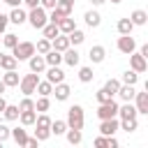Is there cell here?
Wrapping results in <instances>:
<instances>
[{"instance_id": "obj_39", "label": "cell", "mask_w": 148, "mask_h": 148, "mask_svg": "<svg viewBox=\"0 0 148 148\" xmlns=\"http://www.w3.org/2000/svg\"><path fill=\"white\" fill-rule=\"evenodd\" d=\"M18 111H35V102L30 99V95H25V97L21 99V104H18Z\"/></svg>"}, {"instance_id": "obj_59", "label": "cell", "mask_w": 148, "mask_h": 148, "mask_svg": "<svg viewBox=\"0 0 148 148\" xmlns=\"http://www.w3.org/2000/svg\"><path fill=\"white\" fill-rule=\"evenodd\" d=\"M0 56H2V53H0Z\"/></svg>"}, {"instance_id": "obj_10", "label": "cell", "mask_w": 148, "mask_h": 148, "mask_svg": "<svg viewBox=\"0 0 148 148\" xmlns=\"http://www.w3.org/2000/svg\"><path fill=\"white\" fill-rule=\"evenodd\" d=\"M118 132V120L116 118H106V120H102V125H99V134H104V136H113Z\"/></svg>"}, {"instance_id": "obj_25", "label": "cell", "mask_w": 148, "mask_h": 148, "mask_svg": "<svg viewBox=\"0 0 148 148\" xmlns=\"http://www.w3.org/2000/svg\"><path fill=\"white\" fill-rule=\"evenodd\" d=\"M116 28H118V32H120V35H132V30H134V23H132L130 18H120Z\"/></svg>"}, {"instance_id": "obj_41", "label": "cell", "mask_w": 148, "mask_h": 148, "mask_svg": "<svg viewBox=\"0 0 148 148\" xmlns=\"http://www.w3.org/2000/svg\"><path fill=\"white\" fill-rule=\"evenodd\" d=\"M35 127H51V118H49L46 113H39V116L35 118Z\"/></svg>"}, {"instance_id": "obj_57", "label": "cell", "mask_w": 148, "mask_h": 148, "mask_svg": "<svg viewBox=\"0 0 148 148\" xmlns=\"http://www.w3.org/2000/svg\"><path fill=\"white\" fill-rule=\"evenodd\" d=\"M111 2H113V5H118V2H123V0H111Z\"/></svg>"}, {"instance_id": "obj_48", "label": "cell", "mask_w": 148, "mask_h": 148, "mask_svg": "<svg viewBox=\"0 0 148 148\" xmlns=\"http://www.w3.org/2000/svg\"><path fill=\"white\" fill-rule=\"evenodd\" d=\"M58 5V0H39V7H44V9H53Z\"/></svg>"}, {"instance_id": "obj_35", "label": "cell", "mask_w": 148, "mask_h": 148, "mask_svg": "<svg viewBox=\"0 0 148 148\" xmlns=\"http://www.w3.org/2000/svg\"><path fill=\"white\" fill-rule=\"evenodd\" d=\"M92 76H95V74H92L90 67H81V69H79V81H81V83H90Z\"/></svg>"}, {"instance_id": "obj_37", "label": "cell", "mask_w": 148, "mask_h": 148, "mask_svg": "<svg viewBox=\"0 0 148 148\" xmlns=\"http://www.w3.org/2000/svg\"><path fill=\"white\" fill-rule=\"evenodd\" d=\"M136 81H139V74H136L134 69H127V72L123 74V83H130V86H136Z\"/></svg>"}, {"instance_id": "obj_38", "label": "cell", "mask_w": 148, "mask_h": 148, "mask_svg": "<svg viewBox=\"0 0 148 148\" xmlns=\"http://www.w3.org/2000/svg\"><path fill=\"white\" fill-rule=\"evenodd\" d=\"M2 44H5L7 49H12V46L18 44V37H16L14 32H7V35H2Z\"/></svg>"}, {"instance_id": "obj_23", "label": "cell", "mask_w": 148, "mask_h": 148, "mask_svg": "<svg viewBox=\"0 0 148 148\" xmlns=\"http://www.w3.org/2000/svg\"><path fill=\"white\" fill-rule=\"evenodd\" d=\"M130 21H132L134 25H146V21H148V14H146L143 9H134V12L130 14Z\"/></svg>"}, {"instance_id": "obj_1", "label": "cell", "mask_w": 148, "mask_h": 148, "mask_svg": "<svg viewBox=\"0 0 148 148\" xmlns=\"http://www.w3.org/2000/svg\"><path fill=\"white\" fill-rule=\"evenodd\" d=\"M28 23L35 28V30H42L46 23H49V16H46V9L44 7H30V12H28Z\"/></svg>"}, {"instance_id": "obj_50", "label": "cell", "mask_w": 148, "mask_h": 148, "mask_svg": "<svg viewBox=\"0 0 148 148\" xmlns=\"http://www.w3.org/2000/svg\"><path fill=\"white\" fill-rule=\"evenodd\" d=\"M2 2H7L9 7H21V2H23V0H2Z\"/></svg>"}, {"instance_id": "obj_51", "label": "cell", "mask_w": 148, "mask_h": 148, "mask_svg": "<svg viewBox=\"0 0 148 148\" xmlns=\"http://www.w3.org/2000/svg\"><path fill=\"white\" fill-rule=\"evenodd\" d=\"M106 148H118V141H116L113 136H109V143H106Z\"/></svg>"}, {"instance_id": "obj_14", "label": "cell", "mask_w": 148, "mask_h": 148, "mask_svg": "<svg viewBox=\"0 0 148 148\" xmlns=\"http://www.w3.org/2000/svg\"><path fill=\"white\" fill-rule=\"evenodd\" d=\"M25 21H28V14H25L21 7H12V12H9V23L21 25V23H25Z\"/></svg>"}, {"instance_id": "obj_4", "label": "cell", "mask_w": 148, "mask_h": 148, "mask_svg": "<svg viewBox=\"0 0 148 148\" xmlns=\"http://www.w3.org/2000/svg\"><path fill=\"white\" fill-rule=\"evenodd\" d=\"M37 81H39V74H35V72L25 74V76L18 81L21 92H23V95H32V92H35V88H37Z\"/></svg>"}, {"instance_id": "obj_29", "label": "cell", "mask_w": 148, "mask_h": 148, "mask_svg": "<svg viewBox=\"0 0 148 148\" xmlns=\"http://www.w3.org/2000/svg\"><path fill=\"white\" fill-rule=\"evenodd\" d=\"M67 141L72 143V146H76V143H81V139H83V134H81V130H74V127H67Z\"/></svg>"}, {"instance_id": "obj_18", "label": "cell", "mask_w": 148, "mask_h": 148, "mask_svg": "<svg viewBox=\"0 0 148 148\" xmlns=\"http://www.w3.org/2000/svg\"><path fill=\"white\" fill-rule=\"evenodd\" d=\"M83 18H86V25H88V28H97V25L102 23L99 12H95V9H88V12L83 14Z\"/></svg>"}, {"instance_id": "obj_27", "label": "cell", "mask_w": 148, "mask_h": 148, "mask_svg": "<svg viewBox=\"0 0 148 148\" xmlns=\"http://www.w3.org/2000/svg\"><path fill=\"white\" fill-rule=\"evenodd\" d=\"M18 118H21V125H23V127H28V125H35L37 111H21V113H18Z\"/></svg>"}, {"instance_id": "obj_16", "label": "cell", "mask_w": 148, "mask_h": 148, "mask_svg": "<svg viewBox=\"0 0 148 148\" xmlns=\"http://www.w3.org/2000/svg\"><path fill=\"white\" fill-rule=\"evenodd\" d=\"M134 92H136L134 86H130V83H120V88H118L116 95H120L123 102H132V99H134Z\"/></svg>"}, {"instance_id": "obj_45", "label": "cell", "mask_w": 148, "mask_h": 148, "mask_svg": "<svg viewBox=\"0 0 148 148\" xmlns=\"http://www.w3.org/2000/svg\"><path fill=\"white\" fill-rule=\"evenodd\" d=\"M92 143H95V148H106V143H109V136L99 134V136H97V139H95Z\"/></svg>"}, {"instance_id": "obj_58", "label": "cell", "mask_w": 148, "mask_h": 148, "mask_svg": "<svg viewBox=\"0 0 148 148\" xmlns=\"http://www.w3.org/2000/svg\"><path fill=\"white\" fill-rule=\"evenodd\" d=\"M0 44H2V37H0Z\"/></svg>"}, {"instance_id": "obj_43", "label": "cell", "mask_w": 148, "mask_h": 148, "mask_svg": "<svg viewBox=\"0 0 148 148\" xmlns=\"http://www.w3.org/2000/svg\"><path fill=\"white\" fill-rule=\"evenodd\" d=\"M56 7H60V9H65L69 16H72V12H74V0H58V5Z\"/></svg>"}, {"instance_id": "obj_46", "label": "cell", "mask_w": 148, "mask_h": 148, "mask_svg": "<svg viewBox=\"0 0 148 148\" xmlns=\"http://www.w3.org/2000/svg\"><path fill=\"white\" fill-rule=\"evenodd\" d=\"M9 132H12V130H9L7 125H0V141H2V143L9 139Z\"/></svg>"}, {"instance_id": "obj_22", "label": "cell", "mask_w": 148, "mask_h": 148, "mask_svg": "<svg viewBox=\"0 0 148 148\" xmlns=\"http://www.w3.org/2000/svg\"><path fill=\"white\" fill-rule=\"evenodd\" d=\"M9 136L16 141V146H25V141H28V134H25L23 127H14V130L9 132Z\"/></svg>"}, {"instance_id": "obj_26", "label": "cell", "mask_w": 148, "mask_h": 148, "mask_svg": "<svg viewBox=\"0 0 148 148\" xmlns=\"http://www.w3.org/2000/svg\"><path fill=\"white\" fill-rule=\"evenodd\" d=\"M67 39H69V46H79V44H83V39H86V35L81 32V30H72L69 35H67Z\"/></svg>"}, {"instance_id": "obj_30", "label": "cell", "mask_w": 148, "mask_h": 148, "mask_svg": "<svg viewBox=\"0 0 148 148\" xmlns=\"http://www.w3.org/2000/svg\"><path fill=\"white\" fill-rule=\"evenodd\" d=\"M16 62H18V60H16L14 56H5V53L0 56V67H2V69H16Z\"/></svg>"}, {"instance_id": "obj_19", "label": "cell", "mask_w": 148, "mask_h": 148, "mask_svg": "<svg viewBox=\"0 0 148 148\" xmlns=\"http://www.w3.org/2000/svg\"><path fill=\"white\" fill-rule=\"evenodd\" d=\"M56 25H58V30H60L62 35H69V32L76 28V23H74V18H72V16H65V18H60Z\"/></svg>"}, {"instance_id": "obj_54", "label": "cell", "mask_w": 148, "mask_h": 148, "mask_svg": "<svg viewBox=\"0 0 148 148\" xmlns=\"http://www.w3.org/2000/svg\"><path fill=\"white\" fill-rule=\"evenodd\" d=\"M5 106H7V102H5V97H2V95H0V113H2V111H5Z\"/></svg>"}, {"instance_id": "obj_52", "label": "cell", "mask_w": 148, "mask_h": 148, "mask_svg": "<svg viewBox=\"0 0 148 148\" xmlns=\"http://www.w3.org/2000/svg\"><path fill=\"white\" fill-rule=\"evenodd\" d=\"M139 53H141V56H143V58H148V44H143V46H141V49H139Z\"/></svg>"}, {"instance_id": "obj_40", "label": "cell", "mask_w": 148, "mask_h": 148, "mask_svg": "<svg viewBox=\"0 0 148 148\" xmlns=\"http://www.w3.org/2000/svg\"><path fill=\"white\" fill-rule=\"evenodd\" d=\"M95 97H97V102H99V104H102V102H109V99H113V92H109V90H106V88H99V90H97V95H95Z\"/></svg>"}, {"instance_id": "obj_11", "label": "cell", "mask_w": 148, "mask_h": 148, "mask_svg": "<svg viewBox=\"0 0 148 148\" xmlns=\"http://www.w3.org/2000/svg\"><path fill=\"white\" fill-rule=\"evenodd\" d=\"M79 60H81V56H79V51H76V49L67 46V49L62 51V62H67L69 67H76V65H79Z\"/></svg>"}, {"instance_id": "obj_33", "label": "cell", "mask_w": 148, "mask_h": 148, "mask_svg": "<svg viewBox=\"0 0 148 148\" xmlns=\"http://www.w3.org/2000/svg\"><path fill=\"white\" fill-rule=\"evenodd\" d=\"M49 106H51L49 97H46V95H39V99L35 102V111H39V113H46V111H49Z\"/></svg>"}, {"instance_id": "obj_3", "label": "cell", "mask_w": 148, "mask_h": 148, "mask_svg": "<svg viewBox=\"0 0 148 148\" xmlns=\"http://www.w3.org/2000/svg\"><path fill=\"white\" fill-rule=\"evenodd\" d=\"M35 53V44L32 42H18L16 46H12V56L16 60H28Z\"/></svg>"}, {"instance_id": "obj_44", "label": "cell", "mask_w": 148, "mask_h": 148, "mask_svg": "<svg viewBox=\"0 0 148 148\" xmlns=\"http://www.w3.org/2000/svg\"><path fill=\"white\" fill-rule=\"evenodd\" d=\"M104 88H106L109 92H113V95H116V92H118V88H120V81H118V79H109V81L104 83Z\"/></svg>"}, {"instance_id": "obj_8", "label": "cell", "mask_w": 148, "mask_h": 148, "mask_svg": "<svg viewBox=\"0 0 148 148\" xmlns=\"http://www.w3.org/2000/svg\"><path fill=\"white\" fill-rule=\"evenodd\" d=\"M28 65H30V72H35V74H42L44 69H46V62H44V56L39 53V56H30L28 58Z\"/></svg>"}, {"instance_id": "obj_49", "label": "cell", "mask_w": 148, "mask_h": 148, "mask_svg": "<svg viewBox=\"0 0 148 148\" xmlns=\"http://www.w3.org/2000/svg\"><path fill=\"white\" fill-rule=\"evenodd\" d=\"M37 136H28V141H25V146H30V148H37Z\"/></svg>"}, {"instance_id": "obj_15", "label": "cell", "mask_w": 148, "mask_h": 148, "mask_svg": "<svg viewBox=\"0 0 148 148\" xmlns=\"http://www.w3.org/2000/svg\"><path fill=\"white\" fill-rule=\"evenodd\" d=\"M88 58H90V62H104V58H106V51H104V46H90V51H88Z\"/></svg>"}, {"instance_id": "obj_6", "label": "cell", "mask_w": 148, "mask_h": 148, "mask_svg": "<svg viewBox=\"0 0 148 148\" xmlns=\"http://www.w3.org/2000/svg\"><path fill=\"white\" fill-rule=\"evenodd\" d=\"M118 51L125 53V56L134 53V51H136V42H134V37H132V35H120V37H118Z\"/></svg>"}, {"instance_id": "obj_42", "label": "cell", "mask_w": 148, "mask_h": 148, "mask_svg": "<svg viewBox=\"0 0 148 148\" xmlns=\"http://www.w3.org/2000/svg\"><path fill=\"white\" fill-rule=\"evenodd\" d=\"M35 136H37V141H46V139L51 136V130H49V127H37V130H35Z\"/></svg>"}, {"instance_id": "obj_47", "label": "cell", "mask_w": 148, "mask_h": 148, "mask_svg": "<svg viewBox=\"0 0 148 148\" xmlns=\"http://www.w3.org/2000/svg\"><path fill=\"white\" fill-rule=\"evenodd\" d=\"M7 25H9V16L7 14H0V35L7 30Z\"/></svg>"}, {"instance_id": "obj_13", "label": "cell", "mask_w": 148, "mask_h": 148, "mask_svg": "<svg viewBox=\"0 0 148 148\" xmlns=\"http://www.w3.org/2000/svg\"><path fill=\"white\" fill-rule=\"evenodd\" d=\"M136 113H148V92H134Z\"/></svg>"}, {"instance_id": "obj_28", "label": "cell", "mask_w": 148, "mask_h": 148, "mask_svg": "<svg viewBox=\"0 0 148 148\" xmlns=\"http://www.w3.org/2000/svg\"><path fill=\"white\" fill-rule=\"evenodd\" d=\"M51 134H56V136H60V134H65L67 132V123L65 120H51Z\"/></svg>"}, {"instance_id": "obj_24", "label": "cell", "mask_w": 148, "mask_h": 148, "mask_svg": "<svg viewBox=\"0 0 148 148\" xmlns=\"http://www.w3.org/2000/svg\"><path fill=\"white\" fill-rule=\"evenodd\" d=\"M136 127H139V123H136V118H123V120L118 123V130H125L127 134H130V132H134Z\"/></svg>"}, {"instance_id": "obj_34", "label": "cell", "mask_w": 148, "mask_h": 148, "mask_svg": "<svg viewBox=\"0 0 148 148\" xmlns=\"http://www.w3.org/2000/svg\"><path fill=\"white\" fill-rule=\"evenodd\" d=\"M18 106H14V104H7L5 106V111H2V116L7 118V120H18Z\"/></svg>"}, {"instance_id": "obj_12", "label": "cell", "mask_w": 148, "mask_h": 148, "mask_svg": "<svg viewBox=\"0 0 148 148\" xmlns=\"http://www.w3.org/2000/svg\"><path fill=\"white\" fill-rule=\"evenodd\" d=\"M69 92H72V88H69L65 81H60V83H56V88H53V92H51V95H56V99H58V102H65V99L69 97Z\"/></svg>"}, {"instance_id": "obj_7", "label": "cell", "mask_w": 148, "mask_h": 148, "mask_svg": "<svg viewBox=\"0 0 148 148\" xmlns=\"http://www.w3.org/2000/svg\"><path fill=\"white\" fill-rule=\"evenodd\" d=\"M130 67L136 72V74H143L148 69V60L141 56V53H130Z\"/></svg>"}, {"instance_id": "obj_5", "label": "cell", "mask_w": 148, "mask_h": 148, "mask_svg": "<svg viewBox=\"0 0 148 148\" xmlns=\"http://www.w3.org/2000/svg\"><path fill=\"white\" fill-rule=\"evenodd\" d=\"M97 116H99V120H106V118H116V116H118V104H116V99L102 102V104H99V109H97Z\"/></svg>"}, {"instance_id": "obj_53", "label": "cell", "mask_w": 148, "mask_h": 148, "mask_svg": "<svg viewBox=\"0 0 148 148\" xmlns=\"http://www.w3.org/2000/svg\"><path fill=\"white\" fill-rule=\"evenodd\" d=\"M23 2H25L28 7H37V5H39V0H23Z\"/></svg>"}, {"instance_id": "obj_32", "label": "cell", "mask_w": 148, "mask_h": 148, "mask_svg": "<svg viewBox=\"0 0 148 148\" xmlns=\"http://www.w3.org/2000/svg\"><path fill=\"white\" fill-rule=\"evenodd\" d=\"M35 92H39V95H51L53 92V83H49V81H37V88H35Z\"/></svg>"}, {"instance_id": "obj_31", "label": "cell", "mask_w": 148, "mask_h": 148, "mask_svg": "<svg viewBox=\"0 0 148 148\" xmlns=\"http://www.w3.org/2000/svg\"><path fill=\"white\" fill-rule=\"evenodd\" d=\"M58 32H60V30H58V25H56V23H51V21H49V23H46V25L42 28V35H44L46 39H53V37L58 35Z\"/></svg>"}, {"instance_id": "obj_21", "label": "cell", "mask_w": 148, "mask_h": 148, "mask_svg": "<svg viewBox=\"0 0 148 148\" xmlns=\"http://www.w3.org/2000/svg\"><path fill=\"white\" fill-rule=\"evenodd\" d=\"M2 81H5V86H7V88H12V86H18L21 76H18V72H16V69H5Z\"/></svg>"}, {"instance_id": "obj_56", "label": "cell", "mask_w": 148, "mask_h": 148, "mask_svg": "<svg viewBox=\"0 0 148 148\" xmlns=\"http://www.w3.org/2000/svg\"><path fill=\"white\" fill-rule=\"evenodd\" d=\"M90 2H92V5H95V7H99V5H104V2H106V0H90Z\"/></svg>"}, {"instance_id": "obj_2", "label": "cell", "mask_w": 148, "mask_h": 148, "mask_svg": "<svg viewBox=\"0 0 148 148\" xmlns=\"http://www.w3.org/2000/svg\"><path fill=\"white\" fill-rule=\"evenodd\" d=\"M83 106H79V104H74V106H69V111H67V127H74V130H83Z\"/></svg>"}, {"instance_id": "obj_36", "label": "cell", "mask_w": 148, "mask_h": 148, "mask_svg": "<svg viewBox=\"0 0 148 148\" xmlns=\"http://www.w3.org/2000/svg\"><path fill=\"white\" fill-rule=\"evenodd\" d=\"M49 49H51V39H46V37H44V39H39V42L35 44V53H42V56H44Z\"/></svg>"}, {"instance_id": "obj_17", "label": "cell", "mask_w": 148, "mask_h": 148, "mask_svg": "<svg viewBox=\"0 0 148 148\" xmlns=\"http://www.w3.org/2000/svg\"><path fill=\"white\" fill-rule=\"evenodd\" d=\"M118 116H120V120H123V118H136L139 113H136V106H134L132 102H125L123 106H118Z\"/></svg>"}, {"instance_id": "obj_20", "label": "cell", "mask_w": 148, "mask_h": 148, "mask_svg": "<svg viewBox=\"0 0 148 148\" xmlns=\"http://www.w3.org/2000/svg\"><path fill=\"white\" fill-rule=\"evenodd\" d=\"M44 62L51 67V65H60L62 62V53L60 51H56V49H49L46 53H44Z\"/></svg>"}, {"instance_id": "obj_9", "label": "cell", "mask_w": 148, "mask_h": 148, "mask_svg": "<svg viewBox=\"0 0 148 148\" xmlns=\"http://www.w3.org/2000/svg\"><path fill=\"white\" fill-rule=\"evenodd\" d=\"M46 81L56 86V83H60V81H65V72H62V69H60L58 65H51V67L46 69Z\"/></svg>"}, {"instance_id": "obj_55", "label": "cell", "mask_w": 148, "mask_h": 148, "mask_svg": "<svg viewBox=\"0 0 148 148\" xmlns=\"http://www.w3.org/2000/svg\"><path fill=\"white\" fill-rule=\"evenodd\" d=\"M5 90H7V86H5V81H2V79H0V95H2V92H5Z\"/></svg>"}]
</instances>
